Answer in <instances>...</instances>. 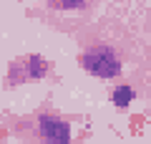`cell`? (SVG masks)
Masks as SVG:
<instances>
[{"mask_svg":"<svg viewBox=\"0 0 151 144\" xmlns=\"http://www.w3.org/2000/svg\"><path fill=\"white\" fill-rule=\"evenodd\" d=\"M81 66L86 73L96 76V79H116L121 73V58L116 56L111 46H91L86 48V53L81 56Z\"/></svg>","mask_w":151,"mask_h":144,"instance_id":"1","label":"cell"},{"mask_svg":"<svg viewBox=\"0 0 151 144\" xmlns=\"http://www.w3.org/2000/svg\"><path fill=\"white\" fill-rule=\"evenodd\" d=\"M38 134H40V139H45V142L68 144L70 142V124L63 121V119H58V116L43 114V116H38Z\"/></svg>","mask_w":151,"mask_h":144,"instance_id":"2","label":"cell"},{"mask_svg":"<svg viewBox=\"0 0 151 144\" xmlns=\"http://www.w3.org/2000/svg\"><path fill=\"white\" fill-rule=\"evenodd\" d=\"M20 76H15V79L10 81V86L20 84V81H38V79H45L50 71V63L43 58V56H38V53H30L28 58L20 61Z\"/></svg>","mask_w":151,"mask_h":144,"instance_id":"3","label":"cell"},{"mask_svg":"<svg viewBox=\"0 0 151 144\" xmlns=\"http://www.w3.org/2000/svg\"><path fill=\"white\" fill-rule=\"evenodd\" d=\"M134 99H136V91H134V86H129V84L116 86L113 94H111V101H113L116 109H129L131 104H134Z\"/></svg>","mask_w":151,"mask_h":144,"instance_id":"4","label":"cell"},{"mask_svg":"<svg viewBox=\"0 0 151 144\" xmlns=\"http://www.w3.org/2000/svg\"><path fill=\"white\" fill-rule=\"evenodd\" d=\"M53 3L60 8V10H78V8L86 5V0H53Z\"/></svg>","mask_w":151,"mask_h":144,"instance_id":"5","label":"cell"}]
</instances>
